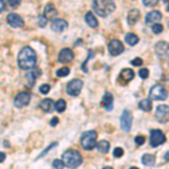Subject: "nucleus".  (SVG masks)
<instances>
[{"label":"nucleus","instance_id":"nucleus-1","mask_svg":"<svg viewBox=\"0 0 169 169\" xmlns=\"http://www.w3.org/2000/svg\"><path fill=\"white\" fill-rule=\"evenodd\" d=\"M18 66L22 70H32L36 66V53L29 46L23 47L18 54Z\"/></svg>","mask_w":169,"mask_h":169},{"label":"nucleus","instance_id":"nucleus-2","mask_svg":"<svg viewBox=\"0 0 169 169\" xmlns=\"http://www.w3.org/2000/svg\"><path fill=\"white\" fill-rule=\"evenodd\" d=\"M93 8L100 17H107L115 10V2L113 0H93Z\"/></svg>","mask_w":169,"mask_h":169},{"label":"nucleus","instance_id":"nucleus-3","mask_svg":"<svg viewBox=\"0 0 169 169\" xmlns=\"http://www.w3.org/2000/svg\"><path fill=\"white\" fill-rule=\"evenodd\" d=\"M62 159L64 166L69 167V168H77L82 163V157L80 152L73 149H69L66 152H63Z\"/></svg>","mask_w":169,"mask_h":169},{"label":"nucleus","instance_id":"nucleus-4","mask_svg":"<svg viewBox=\"0 0 169 169\" xmlns=\"http://www.w3.org/2000/svg\"><path fill=\"white\" fill-rule=\"evenodd\" d=\"M96 143H97V132L94 130L84 132V134L80 138V145L84 150H93L96 147Z\"/></svg>","mask_w":169,"mask_h":169},{"label":"nucleus","instance_id":"nucleus-5","mask_svg":"<svg viewBox=\"0 0 169 169\" xmlns=\"http://www.w3.org/2000/svg\"><path fill=\"white\" fill-rule=\"evenodd\" d=\"M154 52L161 61L169 60V43L165 41H159L154 45Z\"/></svg>","mask_w":169,"mask_h":169},{"label":"nucleus","instance_id":"nucleus-6","mask_svg":"<svg viewBox=\"0 0 169 169\" xmlns=\"http://www.w3.org/2000/svg\"><path fill=\"white\" fill-rule=\"evenodd\" d=\"M150 98L154 100H166L168 98V91L161 84H154L150 89Z\"/></svg>","mask_w":169,"mask_h":169},{"label":"nucleus","instance_id":"nucleus-7","mask_svg":"<svg viewBox=\"0 0 169 169\" xmlns=\"http://www.w3.org/2000/svg\"><path fill=\"white\" fill-rule=\"evenodd\" d=\"M166 142V135L159 128H154L150 131V144L151 147H159Z\"/></svg>","mask_w":169,"mask_h":169},{"label":"nucleus","instance_id":"nucleus-8","mask_svg":"<svg viewBox=\"0 0 169 169\" xmlns=\"http://www.w3.org/2000/svg\"><path fill=\"white\" fill-rule=\"evenodd\" d=\"M82 86H84L82 80H80V79H73V80L69 81L68 84H67V93L70 96L77 97L80 94V91H81Z\"/></svg>","mask_w":169,"mask_h":169},{"label":"nucleus","instance_id":"nucleus-9","mask_svg":"<svg viewBox=\"0 0 169 169\" xmlns=\"http://www.w3.org/2000/svg\"><path fill=\"white\" fill-rule=\"evenodd\" d=\"M154 117L159 123L169 122V106L168 105H159L157 107L156 113H154Z\"/></svg>","mask_w":169,"mask_h":169},{"label":"nucleus","instance_id":"nucleus-10","mask_svg":"<svg viewBox=\"0 0 169 169\" xmlns=\"http://www.w3.org/2000/svg\"><path fill=\"white\" fill-rule=\"evenodd\" d=\"M133 123V116L128 110H124L121 116V128L124 132H130Z\"/></svg>","mask_w":169,"mask_h":169},{"label":"nucleus","instance_id":"nucleus-11","mask_svg":"<svg viewBox=\"0 0 169 169\" xmlns=\"http://www.w3.org/2000/svg\"><path fill=\"white\" fill-rule=\"evenodd\" d=\"M107 47H108L110 54L113 56H117L124 52V45H123L122 42L119 41V40H112L110 42H108Z\"/></svg>","mask_w":169,"mask_h":169},{"label":"nucleus","instance_id":"nucleus-12","mask_svg":"<svg viewBox=\"0 0 169 169\" xmlns=\"http://www.w3.org/2000/svg\"><path fill=\"white\" fill-rule=\"evenodd\" d=\"M31 102V95L25 91H22L19 93L17 96L14 99V105H15L17 108H22V107L27 106L28 104Z\"/></svg>","mask_w":169,"mask_h":169},{"label":"nucleus","instance_id":"nucleus-13","mask_svg":"<svg viewBox=\"0 0 169 169\" xmlns=\"http://www.w3.org/2000/svg\"><path fill=\"white\" fill-rule=\"evenodd\" d=\"M7 22L11 27L14 28H22L24 27V20L17 14H9L7 16Z\"/></svg>","mask_w":169,"mask_h":169},{"label":"nucleus","instance_id":"nucleus-14","mask_svg":"<svg viewBox=\"0 0 169 169\" xmlns=\"http://www.w3.org/2000/svg\"><path fill=\"white\" fill-rule=\"evenodd\" d=\"M134 78V72L132 69H128V68H125L121 71L119 76V82L121 84H126L131 81L132 79Z\"/></svg>","mask_w":169,"mask_h":169},{"label":"nucleus","instance_id":"nucleus-15","mask_svg":"<svg viewBox=\"0 0 169 169\" xmlns=\"http://www.w3.org/2000/svg\"><path fill=\"white\" fill-rule=\"evenodd\" d=\"M75 58V54L70 49L66 47V49H62L59 53V62L61 63H70Z\"/></svg>","mask_w":169,"mask_h":169},{"label":"nucleus","instance_id":"nucleus-16","mask_svg":"<svg viewBox=\"0 0 169 169\" xmlns=\"http://www.w3.org/2000/svg\"><path fill=\"white\" fill-rule=\"evenodd\" d=\"M162 15L159 10H152L150 13H148V15L145 16V24L147 25H151V24H156L159 20H161Z\"/></svg>","mask_w":169,"mask_h":169},{"label":"nucleus","instance_id":"nucleus-17","mask_svg":"<svg viewBox=\"0 0 169 169\" xmlns=\"http://www.w3.org/2000/svg\"><path fill=\"white\" fill-rule=\"evenodd\" d=\"M67 28H68V23L67 20L64 19H53V22H52V29L56 33H61V32L66 31Z\"/></svg>","mask_w":169,"mask_h":169},{"label":"nucleus","instance_id":"nucleus-18","mask_svg":"<svg viewBox=\"0 0 169 169\" xmlns=\"http://www.w3.org/2000/svg\"><path fill=\"white\" fill-rule=\"evenodd\" d=\"M113 103H114V97L110 93H106V94L103 96V99H102V106L107 110H113Z\"/></svg>","mask_w":169,"mask_h":169},{"label":"nucleus","instance_id":"nucleus-19","mask_svg":"<svg viewBox=\"0 0 169 169\" xmlns=\"http://www.w3.org/2000/svg\"><path fill=\"white\" fill-rule=\"evenodd\" d=\"M140 19V10L139 9H131L128 15V23L130 25H135Z\"/></svg>","mask_w":169,"mask_h":169},{"label":"nucleus","instance_id":"nucleus-20","mask_svg":"<svg viewBox=\"0 0 169 169\" xmlns=\"http://www.w3.org/2000/svg\"><path fill=\"white\" fill-rule=\"evenodd\" d=\"M54 107V102L51 98H45L40 103V108L45 113H50L53 110Z\"/></svg>","mask_w":169,"mask_h":169},{"label":"nucleus","instance_id":"nucleus-21","mask_svg":"<svg viewBox=\"0 0 169 169\" xmlns=\"http://www.w3.org/2000/svg\"><path fill=\"white\" fill-rule=\"evenodd\" d=\"M56 15H58V10L55 9V7L52 3H49V5L45 6V8H44V16L47 18V20L49 19H54V17Z\"/></svg>","mask_w":169,"mask_h":169},{"label":"nucleus","instance_id":"nucleus-22","mask_svg":"<svg viewBox=\"0 0 169 169\" xmlns=\"http://www.w3.org/2000/svg\"><path fill=\"white\" fill-rule=\"evenodd\" d=\"M142 163L147 167L154 166V163H156V157H154V154H143V156H142Z\"/></svg>","mask_w":169,"mask_h":169},{"label":"nucleus","instance_id":"nucleus-23","mask_svg":"<svg viewBox=\"0 0 169 169\" xmlns=\"http://www.w3.org/2000/svg\"><path fill=\"white\" fill-rule=\"evenodd\" d=\"M40 75H41V72L36 75V72H35L34 70H31L29 72H27V75L25 76V78H26V81H27V84L29 87H33V86H34L35 81H36V79H37V77Z\"/></svg>","mask_w":169,"mask_h":169},{"label":"nucleus","instance_id":"nucleus-24","mask_svg":"<svg viewBox=\"0 0 169 169\" xmlns=\"http://www.w3.org/2000/svg\"><path fill=\"white\" fill-rule=\"evenodd\" d=\"M96 148H97V150L102 154H107L108 151H110V144L108 141L106 140H102L99 141L98 143H96Z\"/></svg>","mask_w":169,"mask_h":169},{"label":"nucleus","instance_id":"nucleus-25","mask_svg":"<svg viewBox=\"0 0 169 169\" xmlns=\"http://www.w3.org/2000/svg\"><path fill=\"white\" fill-rule=\"evenodd\" d=\"M139 108H140L141 110H143V112H151V110H152L151 99H148V98L142 99L140 103H139Z\"/></svg>","mask_w":169,"mask_h":169},{"label":"nucleus","instance_id":"nucleus-26","mask_svg":"<svg viewBox=\"0 0 169 169\" xmlns=\"http://www.w3.org/2000/svg\"><path fill=\"white\" fill-rule=\"evenodd\" d=\"M84 19H86V23H87L91 28H96L98 26L97 19H96V17H95V16L93 15V13H90V11H88V13L86 14Z\"/></svg>","mask_w":169,"mask_h":169},{"label":"nucleus","instance_id":"nucleus-27","mask_svg":"<svg viewBox=\"0 0 169 169\" xmlns=\"http://www.w3.org/2000/svg\"><path fill=\"white\" fill-rule=\"evenodd\" d=\"M125 41H126V43H128V45L133 46V45H135V44L139 43L140 38H139L138 35L133 34V33H128V34L125 35Z\"/></svg>","mask_w":169,"mask_h":169},{"label":"nucleus","instance_id":"nucleus-28","mask_svg":"<svg viewBox=\"0 0 169 169\" xmlns=\"http://www.w3.org/2000/svg\"><path fill=\"white\" fill-rule=\"evenodd\" d=\"M54 108H55L56 112H59V113H62L66 110L67 108V103H66V100L64 99H59V100H56L55 104H54Z\"/></svg>","mask_w":169,"mask_h":169},{"label":"nucleus","instance_id":"nucleus-29","mask_svg":"<svg viewBox=\"0 0 169 169\" xmlns=\"http://www.w3.org/2000/svg\"><path fill=\"white\" fill-rule=\"evenodd\" d=\"M70 73V69L68 67H63V68H60V69L56 70L55 75L56 77H60V78H63V77H67V76H69Z\"/></svg>","mask_w":169,"mask_h":169},{"label":"nucleus","instance_id":"nucleus-30","mask_svg":"<svg viewBox=\"0 0 169 169\" xmlns=\"http://www.w3.org/2000/svg\"><path fill=\"white\" fill-rule=\"evenodd\" d=\"M93 56H94V52H93V51H91V50H89V51H88V56H87V59L84 60V62L81 64V69L84 70V72H88L87 67H86V64H87L88 61H89V60H90L91 58H93Z\"/></svg>","mask_w":169,"mask_h":169},{"label":"nucleus","instance_id":"nucleus-31","mask_svg":"<svg viewBox=\"0 0 169 169\" xmlns=\"http://www.w3.org/2000/svg\"><path fill=\"white\" fill-rule=\"evenodd\" d=\"M163 31V26L161 24H154L152 26V32H154V34H160V33H162Z\"/></svg>","mask_w":169,"mask_h":169},{"label":"nucleus","instance_id":"nucleus-32","mask_svg":"<svg viewBox=\"0 0 169 169\" xmlns=\"http://www.w3.org/2000/svg\"><path fill=\"white\" fill-rule=\"evenodd\" d=\"M50 89H51L50 84H42L41 87H40V91H41V94H43V95L49 94V93H50Z\"/></svg>","mask_w":169,"mask_h":169},{"label":"nucleus","instance_id":"nucleus-33","mask_svg":"<svg viewBox=\"0 0 169 169\" xmlns=\"http://www.w3.org/2000/svg\"><path fill=\"white\" fill-rule=\"evenodd\" d=\"M113 154H114V157H116V158H121V157H123V154H124V150H123L122 148H119V147L115 148Z\"/></svg>","mask_w":169,"mask_h":169},{"label":"nucleus","instance_id":"nucleus-34","mask_svg":"<svg viewBox=\"0 0 169 169\" xmlns=\"http://www.w3.org/2000/svg\"><path fill=\"white\" fill-rule=\"evenodd\" d=\"M47 24V18L45 17L44 15L40 16L38 17V25H40V27H45Z\"/></svg>","mask_w":169,"mask_h":169},{"label":"nucleus","instance_id":"nucleus-35","mask_svg":"<svg viewBox=\"0 0 169 169\" xmlns=\"http://www.w3.org/2000/svg\"><path fill=\"white\" fill-rule=\"evenodd\" d=\"M144 6L147 7H152V6H156L157 3L159 2V0H142Z\"/></svg>","mask_w":169,"mask_h":169},{"label":"nucleus","instance_id":"nucleus-36","mask_svg":"<svg viewBox=\"0 0 169 169\" xmlns=\"http://www.w3.org/2000/svg\"><path fill=\"white\" fill-rule=\"evenodd\" d=\"M52 167H53V168H63V167H64V162H63V160L56 159L54 160L53 163H52Z\"/></svg>","mask_w":169,"mask_h":169},{"label":"nucleus","instance_id":"nucleus-37","mask_svg":"<svg viewBox=\"0 0 169 169\" xmlns=\"http://www.w3.org/2000/svg\"><path fill=\"white\" fill-rule=\"evenodd\" d=\"M134 141L138 145H142V144H144V142H145V136H143V135H138V136H135Z\"/></svg>","mask_w":169,"mask_h":169},{"label":"nucleus","instance_id":"nucleus-38","mask_svg":"<svg viewBox=\"0 0 169 169\" xmlns=\"http://www.w3.org/2000/svg\"><path fill=\"white\" fill-rule=\"evenodd\" d=\"M139 76H140L141 79H147L148 77H149V70L148 69H141L140 71H139Z\"/></svg>","mask_w":169,"mask_h":169},{"label":"nucleus","instance_id":"nucleus-39","mask_svg":"<svg viewBox=\"0 0 169 169\" xmlns=\"http://www.w3.org/2000/svg\"><path fill=\"white\" fill-rule=\"evenodd\" d=\"M131 64L132 66H135V67H140L143 64V60L141 59V58H135L131 61Z\"/></svg>","mask_w":169,"mask_h":169},{"label":"nucleus","instance_id":"nucleus-40","mask_svg":"<svg viewBox=\"0 0 169 169\" xmlns=\"http://www.w3.org/2000/svg\"><path fill=\"white\" fill-rule=\"evenodd\" d=\"M20 2H22V0H8V3L11 8H17L20 5Z\"/></svg>","mask_w":169,"mask_h":169},{"label":"nucleus","instance_id":"nucleus-41","mask_svg":"<svg viewBox=\"0 0 169 169\" xmlns=\"http://www.w3.org/2000/svg\"><path fill=\"white\" fill-rule=\"evenodd\" d=\"M56 144H58V143H56V142H54V143H52V144H50V145H49V147H47V148H46V149H45V150H44V151H43V152H42V154H40V156H38V158H41V157H43V156H44V154H47V152H49V151H50V150H51V149H52V148H53V147H55Z\"/></svg>","mask_w":169,"mask_h":169},{"label":"nucleus","instance_id":"nucleus-42","mask_svg":"<svg viewBox=\"0 0 169 169\" xmlns=\"http://www.w3.org/2000/svg\"><path fill=\"white\" fill-rule=\"evenodd\" d=\"M58 123H59V119H58V117H53V119H51L50 125L51 126H56L58 125Z\"/></svg>","mask_w":169,"mask_h":169},{"label":"nucleus","instance_id":"nucleus-43","mask_svg":"<svg viewBox=\"0 0 169 169\" xmlns=\"http://www.w3.org/2000/svg\"><path fill=\"white\" fill-rule=\"evenodd\" d=\"M5 8H6L5 1H3V0H0V13H2L3 10H5Z\"/></svg>","mask_w":169,"mask_h":169},{"label":"nucleus","instance_id":"nucleus-44","mask_svg":"<svg viewBox=\"0 0 169 169\" xmlns=\"http://www.w3.org/2000/svg\"><path fill=\"white\" fill-rule=\"evenodd\" d=\"M6 159V154L5 152H0V162H3Z\"/></svg>","mask_w":169,"mask_h":169},{"label":"nucleus","instance_id":"nucleus-45","mask_svg":"<svg viewBox=\"0 0 169 169\" xmlns=\"http://www.w3.org/2000/svg\"><path fill=\"white\" fill-rule=\"evenodd\" d=\"M165 159H166L167 162H168V161H169V151H168V152H167L166 154H165Z\"/></svg>","mask_w":169,"mask_h":169},{"label":"nucleus","instance_id":"nucleus-46","mask_svg":"<svg viewBox=\"0 0 169 169\" xmlns=\"http://www.w3.org/2000/svg\"><path fill=\"white\" fill-rule=\"evenodd\" d=\"M167 11H169V2H167V7H166Z\"/></svg>","mask_w":169,"mask_h":169},{"label":"nucleus","instance_id":"nucleus-47","mask_svg":"<svg viewBox=\"0 0 169 169\" xmlns=\"http://www.w3.org/2000/svg\"><path fill=\"white\" fill-rule=\"evenodd\" d=\"M163 1H165V2H169V0H163Z\"/></svg>","mask_w":169,"mask_h":169}]
</instances>
